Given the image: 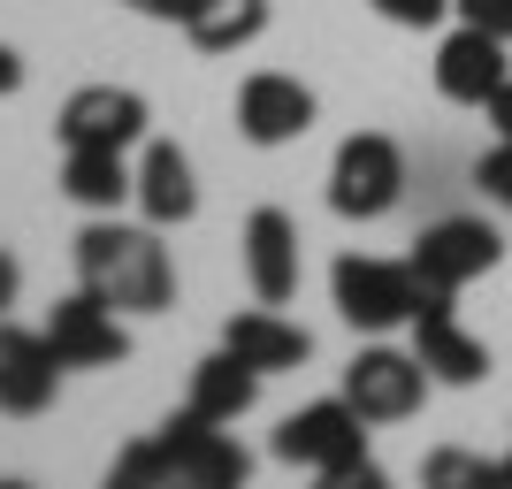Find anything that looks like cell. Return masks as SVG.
<instances>
[{
  "label": "cell",
  "instance_id": "ffe728a7",
  "mask_svg": "<svg viewBox=\"0 0 512 489\" xmlns=\"http://www.w3.org/2000/svg\"><path fill=\"white\" fill-rule=\"evenodd\" d=\"M474 184H482V199H490V207L512 214V138H497V146L474 161Z\"/></svg>",
  "mask_w": 512,
  "mask_h": 489
},
{
  "label": "cell",
  "instance_id": "5bb4252c",
  "mask_svg": "<svg viewBox=\"0 0 512 489\" xmlns=\"http://www.w3.org/2000/svg\"><path fill=\"white\" fill-rule=\"evenodd\" d=\"M505 77H512V62H505V39H497V31L459 23V31L436 46V92H444L451 107H482Z\"/></svg>",
  "mask_w": 512,
  "mask_h": 489
},
{
  "label": "cell",
  "instance_id": "484cf974",
  "mask_svg": "<svg viewBox=\"0 0 512 489\" xmlns=\"http://www.w3.org/2000/svg\"><path fill=\"white\" fill-rule=\"evenodd\" d=\"M23 298V268H16V253H0V314Z\"/></svg>",
  "mask_w": 512,
  "mask_h": 489
},
{
  "label": "cell",
  "instance_id": "ba28073f",
  "mask_svg": "<svg viewBox=\"0 0 512 489\" xmlns=\"http://www.w3.org/2000/svg\"><path fill=\"white\" fill-rule=\"evenodd\" d=\"M46 344L62 367H123L130 360V329H123V306H107L92 283H77L69 298H54L46 314Z\"/></svg>",
  "mask_w": 512,
  "mask_h": 489
},
{
  "label": "cell",
  "instance_id": "e0dca14e",
  "mask_svg": "<svg viewBox=\"0 0 512 489\" xmlns=\"http://www.w3.org/2000/svg\"><path fill=\"white\" fill-rule=\"evenodd\" d=\"M62 192L85 214H115L138 192V169H123V146H62Z\"/></svg>",
  "mask_w": 512,
  "mask_h": 489
},
{
  "label": "cell",
  "instance_id": "4316f807",
  "mask_svg": "<svg viewBox=\"0 0 512 489\" xmlns=\"http://www.w3.org/2000/svg\"><path fill=\"white\" fill-rule=\"evenodd\" d=\"M8 92H23V54L16 46H0V100H8Z\"/></svg>",
  "mask_w": 512,
  "mask_h": 489
},
{
  "label": "cell",
  "instance_id": "d6986e66",
  "mask_svg": "<svg viewBox=\"0 0 512 489\" xmlns=\"http://www.w3.org/2000/svg\"><path fill=\"white\" fill-rule=\"evenodd\" d=\"M268 31V0H192L184 8V39L199 54H237Z\"/></svg>",
  "mask_w": 512,
  "mask_h": 489
},
{
  "label": "cell",
  "instance_id": "44dd1931",
  "mask_svg": "<svg viewBox=\"0 0 512 489\" xmlns=\"http://www.w3.org/2000/svg\"><path fill=\"white\" fill-rule=\"evenodd\" d=\"M421 482H436V489H451V482H497V467L490 459H474V451H436L421 467Z\"/></svg>",
  "mask_w": 512,
  "mask_h": 489
},
{
  "label": "cell",
  "instance_id": "7402d4cb",
  "mask_svg": "<svg viewBox=\"0 0 512 489\" xmlns=\"http://www.w3.org/2000/svg\"><path fill=\"white\" fill-rule=\"evenodd\" d=\"M383 23H398V31H428V23L451 16V0H367Z\"/></svg>",
  "mask_w": 512,
  "mask_h": 489
},
{
  "label": "cell",
  "instance_id": "7c38bea8",
  "mask_svg": "<svg viewBox=\"0 0 512 489\" xmlns=\"http://www.w3.org/2000/svg\"><path fill=\"white\" fill-rule=\"evenodd\" d=\"M146 100H138V92L130 85H77L62 100V115H54V138H62V146H138V138H146Z\"/></svg>",
  "mask_w": 512,
  "mask_h": 489
},
{
  "label": "cell",
  "instance_id": "8992f818",
  "mask_svg": "<svg viewBox=\"0 0 512 489\" xmlns=\"http://www.w3.org/2000/svg\"><path fill=\"white\" fill-rule=\"evenodd\" d=\"M436 390V375L421 367V352H398V344H367L352 352L344 367V405L360 413L367 428H390V421H413Z\"/></svg>",
  "mask_w": 512,
  "mask_h": 489
},
{
  "label": "cell",
  "instance_id": "30bf717a",
  "mask_svg": "<svg viewBox=\"0 0 512 489\" xmlns=\"http://www.w3.org/2000/svg\"><path fill=\"white\" fill-rule=\"evenodd\" d=\"M314 115H321V100L283 69H253L237 85V138L245 146H291V138L314 130Z\"/></svg>",
  "mask_w": 512,
  "mask_h": 489
},
{
  "label": "cell",
  "instance_id": "603a6c76",
  "mask_svg": "<svg viewBox=\"0 0 512 489\" xmlns=\"http://www.w3.org/2000/svg\"><path fill=\"white\" fill-rule=\"evenodd\" d=\"M451 16L474 23V31H497V39H512V0H451Z\"/></svg>",
  "mask_w": 512,
  "mask_h": 489
},
{
  "label": "cell",
  "instance_id": "cb8c5ba5",
  "mask_svg": "<svg viewBox=\"0 0 512 489\" xmlns=\"http://www.w3.org/2000/svg\"><path fill=\"white\" fill-rule=\"evenodd\" d=\"M482 115L497 123V138H512V77H505V85L490 92V100H482Z\"/></svg>",
  "mask_w": 512,
  "mask_h": 489
},
{
  "label": "cell",
  "instance_id": "277c9868",
  "mask_svg": "<svg viewBox=\"0 0 512 489\" xmlns=\"http://www.w3.org/2000/svg\"><path fill=\"white\" fill-rule=\"evenodd\" d=\"M406 199V153L383 130H352L329 161V207L344 222H383L390 207Z\"/></svg>",
  "mask_w": 512,
  "mask_h": 489
},
{
  "label": "cell",
  "instance_id": "52a82bcc",
  "mask_svg": "<svg viewBox=\"0 0 512 489\" xmlns=\"http://www.w3.org/2000/svg\"><path fill=\"white\" fill-rule=\"evenodd\" d=\"M413 276L436 283V291H467L474 276H490L497 260H505V237L482 222V214H444V222H428L413 237Z\"/></svg>",
  "mask_w": 512,
  "mask_h": 489
},
{
  "label": "cell",
  "instance_id": "8fae6325",
  "mask_svg": "<svg viewBox=\"0 0 512 489\" xmlns=\"http://www.w3.org/2000/svg\"><path fill=\"white\" fill-rule=\"evenodd\" d=\"M69 367L54 360V344H46V329H16V321L0 314V413L8 421H39L46 405H54V390H62Z\"/></svg>",
  "mask_w": 512,
  "mask_h": 489
},
{
  "label": "cell",
  "instance_id": "9a60e30c",
  "mask_svg": "<svg viewBox=\"0 0 512 489\" xmlns=\"http://www.w3.org/2000/svg\"><path fill=\"white\" fill-rule=\"evenodd\" d=\"M138 214H146L153 230H176V222H192L199 214V184H192V161L176 138H153L146 161H138Z\"/></svg>",
  "mask_w": 512,
  "mask_h": 489
},
{
  "label": "cell",
  "instance_id": "d4e9b609",
  "mask_svg": "<svg viewBox=\"0 0 512 489\" xmlns=\"http://www.w3.org/2000/svg\"><path fill=\"white\" fill-rule=\"evenodd\" d=\"M123 8H138V16H153V23H184L192 0H123Z\"/></svg>",
  "mask_w": 512,
  "mask_h": 489
},
{
  "label": "cell",
  "instance_id": "7a4b0ae2",
  "mask_svg": "<svg viewBox=\"0 0 512 489\" xmlns=\"http://www.w3.org/2000/svg\"><path fill=\"white\" fill-rule=\"evenodd\" d=\"M253 474V459H245V444H237L222 421H199L192 405L176 413V421H161V436H146V444H130L123 459H115V482H192V489H237Z\"/></svg>",
  "mask_w": 512,
  "mask_h": 489
},
{
  "label": "cell",
  "instance_id": "6da1fadb",
  "mask_svg": "<svg viewBox=\"0 0 512 489\" xmlns=\"http://www.w3.org/2000/svg\"><path fill=\"white\" fill-rule=\"evenodd\" d=\"M77 283H92L123 314H169L176 306V260L153 222H115V214L85 222L77 230Z\"/></svg>",
  "mask_w": 512,
  "mask_h": 489
},
{
  "label": "cell",
  "instance_id": "4fadbf2b",
  "mask_svg": "<svg viewBox=\"0 0 512 489\" xmlns=\"http://www.w3.org/2000/svg\"><path fill=\"white\" fill-rule=\"evenodd\" d=\"M245 283L260 306H291L299 298V222L283 207L245 214Z\"/></svg>",
  "mask_w": 512,
  "mask_h": 489
},
{
  "label": "cell",
  "instance_id": "9c48e42d",
  "mask_svg": "<svg viewBox=\"0 0 512 489\" xmlns=\"http://www.w3.org/2000/svg\"><path fill=\"white\" fill-rule=\"evenodd\" d=\"M413 352H421V367L436 383H451V390H474L490 375V344L459 329L451 291H436V283H421V306H413Z\"/></svg>",
  "mask_w": 512,
  "mask_h": 489
},
{
  "label": "cell",
  "instance_id": "2e32d148",
  "mask_svg": "<svg viewBox=\"0 0 512 489\" xmlns=\"http://www.w3.org/2000/svg\"><path fill=\"white\" fill-rule=\"evenodd\" d=\"M222 344H230L245 367H260V375H283V367H299L306 352H314V337H306L299 321H283L276 306H253V314H230L222 321Z\"/></svg>",
  "mask_w": 512,
  "mask_h": 489
},
{
  "label": "cell",
  "instance_id": "3957f363",
  "mask_svg": "<svg viewBox=\"0 0 512 489\" xmlns=\"http://www.w3.org/2000/svg\"><path fill=\"white\" fill-rule=\"evenodd\" d=\"M276 459H283V467L321 474V482H360V489L383 482L375 459H367V421L344 405V390H337V398L299 405V413L276 428Z\"/></svg>",
  "mask_w": 512,
  "mask_h": 489
},
{
  "label": "cell",
  "instance_id": "ac0fdd59",
  "mask_svg": "<svg viewBox=\"0 0 512 489\" xmlns=\"http://www.w3.org/2000/svg\"><path fill=\"white\" fill-rule=\"evenodd\" d=\"M253 398H260V367H245L230 344H222V352H207V360L192 367V398H184V405H192L199 421L230 428L237 413H253Z\"/></svg>",
  "mask_w": 512,
  "mask_h": 489
},
{
  "label": "cell",
  "instance_id": "5b68a950",
  "mask_svg": "<svg viewBox=\"0 0 512 489\" xmlns=\"http://www.w3.org/2000/svg\"><path fill=\"white\" fill-rule=\"evenodd\" d=\"M329 298H337V314L367 337H383L398 321H413L421 306V276H413V260H375V253H344L329 268Z\"/></svg>",
  "mask_w": 512,
  "mask_h": 489
}]
</instances>
